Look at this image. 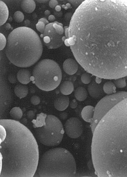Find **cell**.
<instances>
[{"mask_svg":"<svg viewBox=\"0 0 127 177\" xmlns=\"http://www.w3.org/2000/svg\"><path fill=\"white\" fill-rule=\"evenodd\" d=\"M64 28L65 45L88 73L127 76V0L85 1Z\"/></svg>","mask_w":127,"mask_h":177,"instance_id":"obj_1","label":"cell"},{"mask_svg":"<svg viewBox=\"0 0 127 177\" xmlns=\"http://www.w3.org/2000/svg\"><path fill=\"white\" fill-rule=\"evenodd\" d=\"M0 127V177H34L39 163V152L32 133L15 120H1Z\"/></svg>","mask_w":127,"mask_h":177,"instance_id":"obj_2","label":"cell"},{"mask_svg":"<svg viewBox=\"0 0 127 177\" xmlns=\"http://www.w3.org/2000/svg\"><path fill=\"white\" fill-rule=\"evenodd\" d=\"M104 151L120 177H127V97L110 112L102 135Z\"/></svg>","mask_w":127,"mask_h":177,"instance_id":"obj_3","label":"cell"},{"mask_svg":"<svg viewBox=\"0 0 127 177\" xmlns=\"http://www.w3.org/2000/svg\"><path fill=\"white\" fill-rule=\"evenodd\" d=\"M5 54L10 61L18 67H29L41 57L43 46L35 31L26 27L14 29L9 35Z\"/></svg>","mask_w":127,"mask_h":177,"instance_id":"obj_4","label":"cell"},{"mask_svg":"<svg viewBox=\"0 0 127 177\" xmlns=\"http://www.w3.org/2000/svg\"><path fill=\"white\" fill-rule=\"evenodd\" d=\"M76 170V161L70 152L63 148H54L42 155L34 176L73 177Z\"/></svg>","mask_w":127,"mask_h":177,"instance_id":"obj_5","label":"cell"},{"mask_svg":"<svg viewBox=\"0 0 127 177\" xmlns=\"http://www.w3.org/2000/svg\"><path fill=\"white\" fill-rule=\"evenodd\" d=\"M62 79V71L58 64L53 60L45 59L34 67L31 81L42 90L50 91L59 86Z\"/></svg>","mask_w":127,"mask_h":177,"instance_id":"obj_6","label":"cell"},{"mask_svg":"<svg viewBox=\"0 0 127 177\" xmlns=\"http://www.w3.org/2000/svg\"><path fill=\"white\" fill-rule=\"evenodd\" d=\"M36 129L35 135L37 140L47 146L58 145L61 142L65 132L59 119L50 115L47 116L45 125Z\"/></svg>","mask_w":127,"mask_h":177,"instance_id":"obj_7","label":"cell"},{"mask_svg":"<svg viewBox=\"0 0 127 177\" xmlns=\"http://www.w3.org/2000/svg\"><path fill=\"white\" fill-rule=\"evenodd\" d=\"M40 37L43 38L45 45L49 49L59 47L66 39L64 35H59L56 32L53 27V22L46 25L44 33Z\"/></svg>","mask_w":127,"mask_h":177,"instance_id":"obj_8","label":"cell"},{"mask_svg":"<svg viewBox=\"0 0 127 177\" xmlns=\"http://www.w3.org/2000/svg\"><path fill=\"white\" fill-rule=\"evenodd\" d=\"M65 130L69 137L72 138H79L82 135L83 132L81 121L77 118L69 119L65 124Z\"/></svg>","mask_w":127,"mask_h":177,"instance_id":"obj_9","label":"cell"},{"mask_svg":"<svg viewBox=\"0 0 127 177\" xmlns=\"http://www.w3.org/2000/svg\"><path fill=\"white\" fill-rule=\"evenodd\" d=\"M63 68L66 73L70 75H74L77 72L78 65L76 61L69 59H66L64 62Z\"/></svg>","mask_w":127,"mask_h":177,"instance_id":"obj_10","label":"cell"},{"mask_svg":"<svg viewBox=\"0 0 127 177\" xmlns=\"http://www.w3.org/2000/svg\"><path fill=\"white\" fill-rule=\"evenodd\" d=\"M69 98L66 96H61L56 99L54 102L55 108L60 111H64L69 104Z\"/></svg>","mask_w":127,"mask_h":177,"instance_id":"obj_11","label":"cell"},{"mask_svg":"<svg viewBox=\"0 0 127 177\" xmlns=\"http://www.w3.org/2000/svg\"><path fill=\"white\" fill-rule=\"evenodd\" d=\"M95 108L93 106H85L82 112V116L83 120L88 123H92L93 121Z\"/></svg>","mask_w":127,"mask_h":177,"instance_id":"obj_12","label":"cell"},{"mask_svg":"<svg viewBox=\"0 0 127 177\" xmlns=\"http://www.w3.org/2000/svg\"><path fill=\"white\" fill-rule=\"evenodd\" d=\"M31 74L29 71L26 69L20 70L17 74V78L20 83L27 84L31 81Z\"/></svg>","mask_w":127,"mask_h":177,"instance_id":"obj_13","label":"cell"},{"mask_svg":"<svg viewBox=\"0 0 127 177\" xmlns=\"http://www.w3.org/2000/svg\"><path fill=\"white\" fill-rule=\"evenodd\" d=\"M35 2L33 0H24L22 1L21 7L22 9L27 13L33 12L36 8Z\"/></svg>","mask_w":127,"mask_h":177,"instance_id":"obj_14","label":"cell"},{"mask_svg":"<svg viewBox=\"0 0 127 177\" xmlns=\"http://www.w3.org/2000/svg\"><path fill=\"white\" fill-rule=\"evenodd\" d=\"M0 11H1V26L5 24L8 20L9 14L8 9L5 3L0 1Z\"/></svg>","mask_w":127,"mask_h":177,"instance_id":"obj_15","label":"cell"},{"mask_svg":"<svg viewBox=\"0 0 127 177\" xmlns=\"http://www.w3.org/2000/svg\"><path fill=\"white\" fill-rule=\"evenodd\" d=\"M47 116V114L42 113L37 114L36 120H33L31 122L33 124L34 128H39L45 126Z\"/></svg>","mask_w":127,"mask_h":177,"instance_id":"obj_16","label":"cell"},{"mask_svg":"<svg viewBox=\"0 0 127 177\" xmlns=\"http://www.w3.org/2000/svg\"><path fill=\"white\" fill-rule=\"evenodd\" d=\"M74 85L70 81H66L63 82L60 87V91L61 93L65 95L71 94L74 91Z\"/></svg>","mask_w":127,"mask_h":177,"instance_id":"obj_17","label":"cell"},{"mask_svg":"<svg viewBox=\"0 0 127 177\" xmlns=\"http://www.w3.org/2000/svg\"><path fill=\"white\" fill-rule=\"evenodd\" d=\"M74 96L78 100L80 101H84L88 97V92L84 87H80L75 90Z\"/></svg>","mask_w":127,"mask_h":177,"instance_id":"obj_18","label":"cell"},{"mask_svg":"<svg viewBox=\"0 0 127 177\" xmlns=\"http://www.w3.org/2000/svg\"><path fill=\"white\" fill-rule=\"evenodd\" d=\"M99 84L97 83H92L89 86L88 90L89 94L94 98H97L101 94V88Z\"/></svg>","mask_w":127,"mask_h":177,"instance_id":"obj_19","label":"cell"},{"mask_svg":"<svg viewBox=\"0 0 127 177\" xmlns=\"http://www.w3.org/2000/svg\"><path fill=\"white\" fill-rule=\"evenodd\" d=\"M14 91L17 96L21 99L27 96L28 94V90L26 86L18 85L15 87Z\"/></svg>","mask_w":127,"mask_h":177,"instance_id":"obj_20","label":"cell"},{"mask_svg":"<svg viewBox=\"0 0 127 177\" xmlns=\"http://www.w3.org/2000/svg\"><path fill=\"white\" fill-rule=\"evenodd\" d=\"M116 87L114 83L112 82H107L103 86V91L106 94L112 95L116 93Z\"/></svg>","mask_w":127,"mask_h":177,"instance_id":"obj_21","label":"cell"},{"mask_svg":"<svg viewBox=\"0 0 127 177\" xmlns=\"http://www.w3.org/2000/svg\"><path fill=\"white\" fill-rule=\"evenodd\" d=\"M10 114L13 118L19 120L22 118L23 113L21 109L19 107H15L11 110Z\"/></svg>","mask_w":127,"mask_h":177,"instance_id":"obj_22","label":"cell"},{"mask_svg":"<svg viewBox=\"0 0 127 177\" xmlns=\"http://www.w3.org/2000/svg\"><path fill=\"white\" fill-rule=\"evenodd\" d=\"M53 26L56 32L60 35H64L65 29L61 23L57 22H53Z\"/></svg>","mask_w":127,"mask_h":177,"instance_id":"obj_23","label":"cell"},{"mask_svg":"<svg viewBox=\"0 0 127 177\" xmlns=\"http://www.w3.org/2000/svg\"><path fill=\"white\" fill-rule=\"evenodd\" d=\"M114 83L116 87L118 88H123L126 86V80L124 77L115 79Z\"/></svg>","mask_w":127,"mask_h":177,"instance_id":"obj_24","label":"cell"},{"mask_svg":"<svg viewBox=\"0 0 127 177\" xmlns=\"http://www.w3.org/2000/svg\"><path fill=\"white\" fill-rule=\"evenodd\" d=\"M13 18L15 21L18 23L21 22L24 19V14L21 11H16L14 13Z\"/></svg>","mask_w":127,"mask_h":177,"instance_id":"obj_25","label":"cell"},{"mask_svg":"<svg viewBox=\"0 0 127 177\" xmlns=\"http://www.w3.org/2000/svg\"><path fill=\"white\" fill-rule=\"evenodd\" d=\"M82 82L85 84H89L91 82L92 77L91 75L89 73L83 74L81 77Z\"/></svg>","mask_w":127,"mask_h":177,"instance_id":"obj_26","label":"cell"},{"mask_svg":"<svg viewBox=\"0 0 127 177\" xmlns=\"http://www.w3.org/2000/svg\"><path fill=\"white\" fill-rule=\"evenodd\" d=\"M46 25H47L44 22L38 21L36 25V27L37 30L40 33H43L45 31Z\"/></svg>","mask_w":127,"mask_h":177,"instance_id":"obj_27","label":"cell"},{"mask_svg":"<svg viewBox=\"0 0 127 177\" xmlns=\"http://www.w3.org/2000/svg\"><path fill=\"white\" fill-rule=\"evenodd\" d=\"M0 49L1 51L5 48L6 45H7V42L5 36L1 33H0Z\"/></svg>","mask_w":127,"mask_h":177,"instance_id":"obj_28","label":"cell"},{"mask_svg":"<svg viewBox=\"0 0 127 177\" xmlns=\"http://www.w3.org/2000/svg\"><path fill=\"white\" fill-rule=\"evenodd\" d=\"M31 101L32 104L34 105H37L39 104L40 102V98L36 96L32 97L31 99Z\"/></svg>","mask_w":127,"mask_h":177,"instance_id":"obj_29","label":"cell"},{"mask_svg":"<svg viewBox=\"0 0 127 177\" xmlns=\"http://www.w3.org/2000/svg\"><path fill=\"white\" fill-rule=\"evenodd\" d=\"M49 5L51 8H55L58 4V2L56 0H51L49 2Z\"/></svg>","mask_w":127,"mask_h":177,"instance_id":"obj_30","label":"cell"},{"mask_svg":"<svg viewBox=\"0 0 127 177\" xmlns=\"http://www.w3.org/2000/svg\"><path fill=\"white\" fill-rule=\"evenodd\" d=\"M78 105V103L76 100H72L70 103V106L72 109H75L76 108Z\"/></svg>","mask_w":127,"mask_h":177,"instance_id":"obj_31","label":"cell"},{"mask_svg":"<svg viewBox=\"0 0 127 177\" xmlns=\"http://www.w3.org/2000/svg\"><path fill=\"white\" fill-rule=\"evenodd\" d=\"M35 113L33 111L28 112L27 114V116L28 118L33 119L35 116Z\"/></svg>","mask_w":127,"mask_h":177,"instance_id":"obj_32","label":"cell"},{"mask_svg":"<svg viewBox=\"0 0 127 177\" xmlns=\"http://www.w3.org/2000/svg\"><path fill=\"white\" fill-rule=\"evenodd\" d=\"M9 80L11 83H15L16 81V78L12 76H10L9 78Z\"/></svg>","mask_w":127,"mask_h":177,"instance_id":"obj_33","label":"cell"},{"mask_svg":"<svg viewBox=\"0 0 127 177\" xmlns=\"http://www.w3.org/2000/svg\"><path fill=\"white\" fill-rule=\"evenodd\" d=\"M39 21H41L45 23L46 25H47L49 24V22L48 20L46 18H43L40 19Z\"/></svg>","mask_w":127,"mask_h":177,"instance_id":"obj_34","label":"cell"},{"mask_svg":"<svg viewBox=\"0 0 127 177\" xmlns=\"http://www.w3.org/2000/svg\"><path fill=\"white\" fill-rule=\"evenodd\" d=\"M55 17L53 15H50L48 17V20L50 21H53L55 20Z\"/></svg>","mask_w":127,"mask_h":177,"instance_id":"obj_35","label":"cell"},{"mask_svg":"<svg viewBox=\"0 0 127 177\" xmlns=\"http://www.w3.org/2000/svg\"><path fill=\"white\" fill-rule=\"evenodd\" d=\"M95 81H96V83L100 84L102 82V79L99 77H96Z\"/></svg>","mask_w":127,"mask_h":177,"instance_id":"obj_36","label":"cell"},{"mask_svg":"<svg viewBox=\"0 0 127 177\" xmlns=\"http://www.w3.org/2000/svg\"><path fill=\"white\" fill-rule=\"evenodd\" d=\"M55 10L57 11H61V7L60 5H57L55 8Z\"/></svg>","mask_w":127,"mask_h":177,"instance_id":"obj_37","label":"cell"},{"mask_svg":"<svg viewBox=\"0 0 127 177\" xmlns=\"http://www.w3.org/2000/svg\"><path fill=\"white\" fill-rule=\"evenodd\" d=\"M37 1L40 3H47L49 1L47 0H41V1Z\"/></svg>","mask_w":127,"mask_h":177,"instance_id":"obj_38","label":"cell"},{"mask_svg":"<svg viewBox=\"0 0 127 177\" xmlns=\"http://www.w3.org/2000/svg\"><path fill=\"white\" fill-rule=\"evenodd\" d=\"M45 15H50V11L48 10H46L45 12Z\"/></svg>","mask_w":127,"mask_h":177,"instance_id":"obj_39","label":"cell"}]
</instances>
